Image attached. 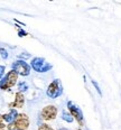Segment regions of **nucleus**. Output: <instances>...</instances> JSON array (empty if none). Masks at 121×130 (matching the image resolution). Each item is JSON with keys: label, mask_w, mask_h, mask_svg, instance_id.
<instances>
[{"label": "nucleus", "mask_w": 121, "mask_h": 130, "mask_svg": "<svg viewBox=\"0 0 121 130\" xmlns=\"http://www.w3.org/2000/svg\"><path fill=\"white\" fill-rule=\"evenodd\" d=\"M56 116H57V109L54 105H46L45 108H43L42 112H40V118L46 121L55 119Z\"/></svg>", "instance_id": "nucleus-7"}, {"label": "nucleus", "mask_w": 121, "mask_h": 130, "mask_svg": "<svg viewBox=\"0 0 121 130\" xmlns=\"http://www.w3.org/2000/svg\"><path fill=\"white\" fill-rule=\"evenodd\" d=\"M17 116H18L17 111H16L15 109H10L9 112L6 113V115H4V116H1V118H2V120H5L6 122L11 123V122H13V121L16 120Z\"/></svg>", "instance_id": "nucleus-9"}, {"label": "nucleus", "mask_w": 121, "mask_h": 130, "mask_svg": "<svg viewBox=\"0 0 121 130\" xmlns=\"http://www.w3.org/2000/svg\"><path fill=\"white\" fill-rule=\"evenodd\" d=\"M1 119H2V118H1V116H0V129H4L6 126H5V123L1 121Z\"/></svg>", "instance_id": "nucleus-17"}, {"label": "nucleus", "mask_w": 121, "mask_h": 130, "mask_svg": "<svg viewBox=\"0 0 121 130\" xmlns=\"http://www.w3.org/2000/svg\"><path fill=\"white\" fill-rule=\"evenodd\" d=\"M18 75L19 74L16 71H13V70L9 71L0 80V89H1V90H9L10 88H12V86L16 84V82H17Z\"/></svg>", "instance_id": "nucleus-1"}, {"label": "nucleus", "mask_w": 121, "mask_h": 130, "mask_svg": "<svg viewBox=\"0 0 121 130\" xmlns=\"http://www.w3.org/2000/svg\"><path fill=\"white\" fill-rule=\"evenodd\" d=\"M18 35H19V37H23V35H26V32L24 30H21V29H19V32H18Z\"/></svg>", "instance_id": "nucleus-18"}, {"label": "nucleus", "mask_w": 121, "mask_h": 130, "mask_svg": "<svg viewBox=\"0 0 121 130\" xmlns=\"http://www.w3.org/2000/svg\"><path fill=\"white\" fill-rule=\"evenodd\" d=\"M7 129H8V130H16L15 123H13V122H11V123H8V126H7Z\"/></svg>", "instance_id": "nucleus-15"}, {"label": "nucleus", "mask_w": 121, "mask_h": 130, "mask_svg": "<svg viewBox=\"0 0 121 130\" xmlns=\"http://www.w3.org/2000/svg\"><path fill=\"white\" fill-rule=\"evenodd\" d=\"M46 94L47 96L52 98V99H56V98H60L62 94H63V86H62V83H61V80L56 78L54 80L47 88V91H46Z\"/></svg>", "instance_id": "nucleus-3"}, {"label": "nucleus", "mask_w": 121, "mask_h": 130, "mask_svg": "<svg viewBox=\"0 0 121 130\" xmlns=\"http://www.w3.org/2000/svg\"><path fill=\"white\" fill-rule=\"evenodd\" d=\"M11 67L13 71H16L21 76H28L29 73H30L31 66L28 63H26L24 59H18L11 64Z\"/></svg>", "instance_id": "nucleus-4"}, {"label": "nucleus", "mask_w": 121, "mask_h": 130, "mask_svg": "<svg viewBox=\"0 0 121 130\" xmlns=\"http://www.w3.org/2000/svg\"><path fill=\"white\" fill-rule=\"evenodd\" d=\"M92 83H93V85H94V86H95V89H96V90H98V92H99V94H100V95H101V90H100V88H99L98 83H96V82H95V81H92Z\"/></svg>", "instance_id": "nucleus-16"}, {"label": "nucleus", "mask_w": 121, "mask_h": 130, "mask_svg": "<svg viewBox=\"0 0 121 130\" xmlns=\"http://www.w3.org/2000/svg\"><path fill=\"white\" fill-rule=\"evenodd\" d=\"M18 90H19V92H21V93H23L24 91H27L28 90V84L25 83V82L19 83V85H18Z\"/></svg>", "instance_id": "nucleus-11"}, {"label": "nucleus", "mask_w": 121, "mask_h": 130, "mask_svg": "<svg viewBox=\"0 0 121 130\" xmlns=\"http://www.w3.org/2000/svg\"><path fill=\"white\" fill-rule=\"evenodd\" d=\"M27 57H29V54H26V55H20L19 56V58H27Z\"/></svg>", "instance_id": "nucleus-19"}, {"label": "nucleus", "mask_w": 121, "mask_h": 130, "mask_svg": "<svg viewBox=\"0 0 121 130\" xmlns=\"http://www.w3.org/2000/svg\"><path fill=\"white\" fill-rule=\"evenodd\" d=\"M61 130H67V129H65V128H62Z\"/></svg>", "instance_id": "nucleus-20"}, {"label": "nucleus", "mask_w": 121, "mask_h": 130, "mask_svg": "<svg viewBox=\"0 0 121 130\" xmlns=\"http://www.w3.org/2000/svg\"><path fill=\"white\" fill-rule=\"evenodd\" d=\"M38 130H54V129L52 128V127L48 126V124H46V123H43V124H40V126H39Z\"/></svg>", "instance_id": "nucleus-13"}, {"label": "nucleus", "mask_w": 121, "mask_h": 130, "mask_svg": "<svg viewBox=\"0 0 121 130\" xmlns=\"http://www.w3.org/2000/svg\"><path fill=\"white\" fill-rule=\"evenodd\" d=\"M62 119H63L65 122H67V123H71V122H73V117H72L70 113H67V112H63L62 113Z\"/></svg>", "instance_id": "nucleus-10"}, {"label": "nucleus", "mask_w": 121, "mask_h": 130, "mask_svg": "<svg viewBox=\"0 0 121 130\" xmlns=\"http://www.w3.org/2000/svg\"><path fill=\"white\" fill-rule=\"evenodd\" d=\"M5 70H6V67H5L4 65H0V80H1L2 76H4V74H5Z\"/></svg>", "instance_id": "nucleus-14"}, {"label": "nucleus", "mask_w": 121, "mask_h": 130, "mask_svg": "<svg viewBox=\"0 0 121 130\" xmlns=\"http://www.w3.org/2000/svg\"><path fill=\"white\" fill-rule=\"evenodd\" d=\"M24 103H25V96L21 92H17L15 95V101L13 103L10 104V107H15V108H18V109H21L24 107Z\"/></svg>", "instance_id": "nucleus-8"}, {"label": "nucleus", "mask_w": 121, "mask_h": 130, "mask_svg": "<svg viewBox=\"0 0 121 130\" xmlns=\"http://www.w3.org/2000/svg\"><path fill=\"white\" fill-rule=\"evenodd\" d=\"M0 130H2V129H0Z\"/></svg>", "instance_id": "nucleus-21"}, {"label": "nucleus", "mask_w": 121, "mask_h": 130, "mask_svg": "<svg viewBox=\"0 0 121 130\" xmlns=\"http://www.w3.org/2000/svg\"><path fill=\"white\" fill-rule=\"evenodd\" d=\"M0 55H1V57L4 59L8 58V52L5 50V48H0Z\"/></svg>", "instance_id": "nucleus-12"}, {"label": "nucleus", "mask_w": 121, "mask_h": 130, "mask_svg": "<svg viewBox=\"0 0 121 130\" xmlns=\"http://www.w3.org/2000/svg\"><path fill=\"white\" fill-rule=\"evenodd\" d=\"M67 109L70 111V115L79 122L80 126H83V112H82V110H81L76 104H74L72 101L67 102Z\"/></svg>", "instance_id": "nucleus-5"}, {"label": "nucleus", "mask_w": 121, "mask_h": 130, "mask_svg": "<svg viewBox=\"0 0 121 130\" xmlns=\"http://www.w3.org/2000/svg\"><path fill=\"white\" fill-rule=\"evenodd\" d=\"M13 123H15L16 130H27L29 127V118L26 113H18Z\"/></svg>", "instance_id": "nucleus-6"}, {"label": "nucleus", "mask_w": 121, "mask_h": 130, "mask_svg": "<svg viewBox=\"0 0 121 130\" xmlns=\"http://www.w3.org/2000/svg\"><path fill=\"white\" fill-rule=\"evenodd\" d=\"M30 66L34 69V71H36L38 73H46L53 69V65L47 63L42 57H34L30 62Z\"/></svg>", "instance_id": "nucleus-2"}]
</instances>
